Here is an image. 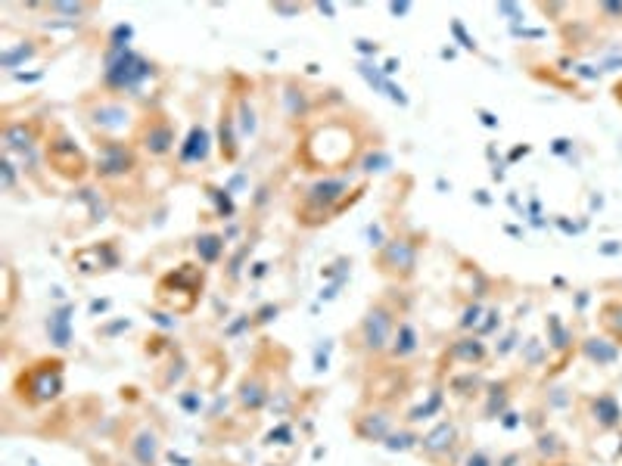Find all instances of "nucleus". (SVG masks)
<instances>
[{
	"label": "nucleus",
	"mask_w": 622,
	"mask_h": 466,
	"mask_svg": "<svg viewBox=\"0 0 622 466\" xmlns=\"http://www.w3.org/2000/svg\"><path fill=\"white\" fill-rule=\"evenodd\" d=\"M215 150L221 165H237L243 156V137H240V125H237V106H234V94L231 87L224 91L221 103H218V115H215Z\"/></svg>",
	"instance_id": "nucleus-16"
},
{
	"label": "nucleus",
	"mask_w": 622,
	"mask_h": 466,
	"mask_svg": "<svg viewBox=\"0 0 622 466\" xmlns=\"http://www.w3.org/2000/svg\"><path fill=\"white\" fill-rule=\"evenodd\" d=\"M100 60H103V72L97 78L100 91L134 100L137 106H144L140 103V97H144L147 87H153L165 75L153 56L140 53L137 47H119V50L103 47Z\"/></svg>",
	"instance_id": "nucleus-3"
},
{
	"label": "nucleus",
	"mask_w": 622,
	"mask_h": 466,
	"mask_svg": "<svg viewBox=\"0 0 622 466\" xmlns=\"http://www.w3.org/2000/svg\"><path fill=\"white\" fill-rule=\"evenodd\" d=\"M392 293L395 289H386L383 296H377L371 305L364 308V314L358 317V324L346 333V345H349V352L355 358H364V361L386 358L392 336L405 320V314L399 308V299H395Z\"/></svg>",
	"instance_id": "nucleus-4"
},
{
	"label": "nucleus",
	"mask_w": 622,
	"mask_h": 466,
	"mask_svg": "<svg viewBox=\"0 0 622 466\" xmlns=\"http://www.w3.org/2000/svg\"><path fill=\"white\" fill-rule=\"evenodd\" d=\"M420 348H423V342H420V330L414 327V320H402L399 324V330H395V336H392V345H389V352H386V358L383 361H389L392 367L399 364V367H405V364H411L417 355H420Z\"/></svg>",
	"instance_id": "nucleus-23"
},
{
	"label": "nucleus",
	"mask_w": 622,
	"mask_h": 466,
	"mask_svg": "<svg viewBox=\"0 0 622 466\" xmlns=\"http://www.w3.org/2000/svg\"><path fill=\"white\" fill-rule=\"evenodd\" d=\"M417 451L430 466H455L458 454L464 451V432H461L458 417L442 414L427 432L420 435Z\"/></svg>",
	"instance_id": "nucleus-14"
},
{
	"label": "nucleus",
	"mask_w": 622,
	"mask_h": 466,
	"mask_svg": "<svg viewBox=\"0 0 622 466\" xmlns=\"http://www.w3.org/2000/svg\"><path fill=\"white\" fill-rule=\"evenodd\" d=\"M355 47H358V50H361L364 56H371V60H374V56H377V53L383 50V47H380L377 41H358Z\"/></svg>",
	"instance_id": "nucleus-39"
},
{
	"label": "nucleus",
	"mask_w": 622,
	"mask_h": 466,
	"mask_svg": "<svg viewBox=\"0 0 622 466\" xmlns=\"http://www.w3.org/2000/svg\"><path fill=\"white\" fill-rule=\"evenodd\" d=\"M601 330L604 336H610L616 345H622V299H607L598 311Z\"/></svg>",
	"instance_id": "nucleus-30"
},
{
	"label": "nucleus",
	"mask_w": 622,
	"mask_h": 466,
	"mask_svg": "<svg viewBox=\"0 0 622 466\" xmlns=\"http://www.w3.org/2000/svg\"><path fill=\"white\" fill-rule=\"evenodd\" d=\"M423 246H427V237H420L414 230H395L389 233L380 249H374L371 265L383 280L405 286L417 277V261H420Z\"/></svg>",
	"instance_id": "nucleus-11"
},
{
	"label": "nucleus",
	"mask_w": 622,
	"mask_h": 466,
	"mask_svg": "<svg viewBox=\"0 0 622 466\" xmlns=\"http://www.w3.org/2000/svg\"><path fill=\"white\" fill-rule=\"evenodd\" d=\"M585 404H588V414H585V417H591V423H595L598 432H610V429L622 426L619 401H616L610 392H601V395H595V398H588Z\"/></svg>",
	"instance_id": "nucleus-26"
},
{
	"label": "nucleus",
	"mask_w": 622,
	"mask_h": 466,
	"mask_svg": "<svg viewBox=\"0 0 622 466\" xmlns=\"http://www.w3.org/2000/svg\"><path fill=\"white\" fill-rule=\"evenodd\" d=\"M131 143L147 162H156V165L175 162V156L181 150V134H178L175 115L162 103H147L144 112H140V122H137L134 134H131Z\"/></svg>",
	"instance_id": "nucleus-9"
},
{
	"label": "nucleus",
	"mask_w": 622,
	"mask_h": 466,
	"mask_svg": "<svg viewBox=\"0 0 622 466\" xmlns=\"http://www.w3.org/2000/svg\"><path fill=\"white\" fill-rule=\"evenodd\" d=\"M535 451H539L542 460L557 463L563 454H567V445H563V439L557 432H539V435H535Z\"/></svg>",
	"instance_id": "nucleus-32"
},
{
	"label": "nucleus",
	"mask_w": 622,
	"mask_h": 466,
	"mask_svg": "<svg viewBox=\"0 0 622 466\" xmlns=\"http://www.w3.org/2000/svg\"><path fill=\"white\" fill-rule=\"evenodd\" d=\"M94 140V184L112 199L122 190H134L144 178V156L128 137H91Z\"/></svg>",
	"instance_id": "nucleus-5"
},
{
	"label": "nucleus",
	"mask_w": 622,
	"mask_h": 466,
	"mask_svg": "<svg viewBox=\"0 0 622 466\" xmlns=\"http://www.w3.org/2000/svg\"><path fill=\"white\" fill-rule=\"evenodd\" d=\"M486 389V380L479 376V370H455L445 376V392L458 401H473Z\"/></svg>",
	"instance_id": "nucleus-27"
},
{
	"label": "nucleus",
	"mask_w": 622,
	"mask_h": 466,
	"mask_svg": "<svg viewBox=\"0 0 622 466\" xmlns=\"http://www.w3.org/2000/svg\"><path fill=\"white\" fill-rule=\"evenodd\" d=\"M19 181H25L22 178V168L16 165V159L13 156H0V190H4L7 196H13L16 193V187H19Z\"/></svg>",
	"instance_id": "nucleus-34"
},
{
	"label": "nucleus",
	"mask_w": 622,
	"mask_h": 466,
	"mask_svg": "<svg viewBox=\"0 0 622 466\" xmlns=\"http://www.w3.org/2000/svg\"><path fill=\"white\" fill-rule=\"evenodd\" d=\"M374 147H383V137L371 125V119L361 109L336 106L315 115L296 131L293 165L305 171L308 178H315V174H349L358 171L361 159Z\"/></svg>",
	"instance_id": "nucleus-1"
},
{
	"label": "nucleus",
	"mask_w": 622,
	"mask_h": 466,
	"mask_svg": "<svg viewBox=\"0 0 622 466\" xmlns=\"http://www.w3.org/2000/svg\"><path fill=\"white\" fill-rule=\"evenodd\" d=\"M551 466H576V463H551Z\"/></svg>",
	"instance_id": "nucleus-42"
},
{
	"label": "nucleus",
	"mask_w": 622,
	"mask_h": 466,
	"mask_svg": "<svg viewBox=\"0 0 622 466\" xmlns=\"http://www.w3.org/2000/svg\"><path fill=\"white\" fill-rule=\"evenodd\" d=\"M125 451H128L134 466H159V460H162V432L147 420H137L125 435Z\"/></svg>",
	"instance_id": "nucleus-19"
},
{
	"label": "nucleus",
	"mask_w": 622,
	"mask_h": 466,
	"mask_svg": "<svg viewBox=\"0 0 622 466\" xmlns=\"http://www.w3.org/2000/svg\"><path fill=\"white\" fill-rule=\"evenodd\" d=\"M411 10V4H389V13L392 16H405Z\"/></svg>",
	"instance_id": "nucleus-41"
},
{
	"label": "nucleus",
	"mask_w": 622,
	"mask_h": 466,
	"mask_svg": "<svg viewBox=\"0 0 622 466\" xmlns=\"http://www.w3.org/2000/svg\"><path fill=\"white\" fill-rule=\"evenodd\" d=\"M50 125H53V115H47V112H28V115L4 112V125H0L4 153L13 159H22L28 153H41L44 140L50 134Z\"/></svg>",
	"instance_id": "nucleus-13"
},
{
	"label": "nucleus",
	"mask_w": 622,
	"mask_h": 466,
	"mask_svg": "<svg viewBox=\"0 0 622 466\" xmlns=\"http://www.w3.org/2000/svg\"><path fill=\"white\" fill-rule=\"evenodd\" d=\"M75 112L91 137H128L131 140L144 106L94 87V91H84L75 100Z\"/></svg>",
	"instance_id": "nucleus-6"
},
{
	"label": "nucleus",
	"mask_w": 622,
	"mask_h": 466,
	"mask_svg": "<svg viewBox=\"0 0 622 466\" xmlns=\"http://www.w3.org/2000/svg\"><path fill=\"white\" fill-rule=\"evenodd\" d=\"M548 355H551V352H548V348H545L539 339H529V342L520 348V358H523V367H526V370H535L542 361H548Z\"/></svg>",
	"instance_id": "nucleus-36"
},
{
	"label": "nucleus",
	"mask_w": 622,
	"mask_h": 466,
	"mask_svg": "<svg viewBox=\"0 0 622 466\" xmlns=\"http://www.w3.org/2000/svg\"><path fill=\"white\" fill-rule=\"evenodd\" d=\"M193 255L203 268H215L228 258V237L218 230H203L193 237Z\"/></svg>",
	"instance_id": "nucleus-24"
},
{
	"label": "nucleus",
	"mask_w": 622,
	"mask_h": 466,
	"mask_svg": "<svg viewBox=\"0 0 622 466\" xmlns=\"http://www.w3.org/2000/svg\"><path fill=\"white\" fill-rule=\"evenodd\" d=\"M274 398V383H271V373L265 370V364H252L243 380L237 386V407L243 414H259L271 404Z\"/></svg>",
	"instance_id": "nucleus-18"
},
{
	"label": "nucleus",
	"mask_w": 622,
	"mask_h": 466,
	"mask_svg": "<svg viewBox=\"0 0 622 466\" xmlns=\"http://www.w3.org/2000/svg\"><path fill=\"white\" fill-rule=\"evenodd\" d=\"M203 190H206V196L212 199L215 215H218L221 221H234V215H237L234 193H231L228 187H221V184H212V181H203Z\"/></svg>",
	"instance_id": "nucleus-31"
},
{
	"label": "nucleus",
	"mask_w": 622,
	"mask_h": 466,
	"mask_svg": "<svg viewBox=\"0 0 622 466\" xmlns=\"http://www.w3.org/2000/svg\"><path fill=\"white\" fill-rule=\"evenodd\" d=\"M336 106H346V100L339 97L336 87H321V84H311L305 78H284L280 81V94H277V109H280V119H284L287 128H302L308 125L315 115L327 112V109H336Z\"/></svg>",
	"instance_id": "nucleus-8"
},
{
	"label": "nucleus",
	"mask_w": 622,
	"mask_h": 466,
	"mask_svg": "<svg viewBox=\"0 0 622 466\" xmlns=\"http://www.w3.org/2000/svg\"><path fill=\"white\" fill-rule=\"evenodd\" d=\"M355 66H358V75H361L367 84H371L377 94H386L392 103L408 106V97H405V91H402V87H395V84L389 81V75H386V72H383V69H380L374 60H358Z\"/></svg>",
	"instance_id": "nucleus-28"
},
{
	"label": "nucleus",
	"mask_w": 622,
	"mask_h": 466,
	"mask_svg": "<svg viewBox=\"0 0 622 466\" xmlns=\"http://www.w3.org/2000/svg\"><path fill=\"white\" fill-rule=\"evenodd\" d=\"M63 392H66V364L60 358H35L13 380V395L28 411H38V407L60 401Z\"/></svg>",
	"instance_id": "nucleus-10"
},
{
	"label": "nucleus",
	"mask_w": 622,
	"mask_h": 466,
	"mask_svg": "<svg viewBox=\"0 0 622 466\" xmlns=\"http://www.w3.org/2000/svg\"><path fill=\"white\" fill-rule=\"evenodd\" d=\"M134 41V25H128V22H116L109 28V35H106V44L103 47H134L131 44Z\"/></svg>",
	"instance_id": "nucleus-37"
},
{
	"label": "nucleus",
	"mask_w": 622,
	"mask_h": 466,
	"mask_svg": "<svg viewBox=\"0 0 622 466\" xmlns=\"http://www.w3.org/2000/svg\"><path fill=\"white\" fill-rule=\"evenodd\" d=\"M417 445H420V435L414 432V426H408V423H402L399 429H395L389 439L383 442V448H389V451H417Z\"/></svg>",
	"instance_id": "nucleus-33"
},
{
	"label": "nucleus",
	"mask_w": 622,
	"mask_h": 466,
	"mask_svg": "<svg viewBox=\"0 0 622 466\" xmlns=\"http://www.w3.org/2000/svg\"><path fill=\"white\" fill-rule=\"evenodd\" d=\"M305 7H290V4H271V13H284V16H299Z\"/></svg>",
	"instance_id": "nucleus-40"
},
{
	"label": "nucleus",
	"mask_w": 622,
	"mask_h": 466,
	"mask_svg": "<svg viewBox=\"0 0 622 466\" xmlns=\"http://www.w3.org/2000/svg\"><path fill=\"white\" fill-rule=\"evenodd\" d=\"M364 174L349 171V174H315V178L302 181L293 190L290 199V215L299 230H321L333 224L339 215H346L355 209L364 190H367Z\"/></svg>",
	"instance_id": "nucleus-2"
},
{
	"label": "nucleus",
	"mask_w": 622,
	"mask_h": 466,
	"mask_svg": "<svg viewBox=\"0 0 622 466\" xmlns=\"http://www.w3.org/2000/svg\"><path fill=\"white\" fill-rule=\"evenodd\" d=\"M451 35H455V38L461 41L464 50H470V53L479 50V47H476V38H470V35L464 32V22H461V19H451Z\"/></svg>",
	"instance_id": "nucleus-38"
},
{
	"label": "nucleus",
	"mask_w": 622,
	"mask_h": 466,
	"mask_svg": "<svg viewBox=\"0 0 622 466\" xmlns=\"http://www.w3.org/2000/svg\"><path fill=\"white\" fill-rule=\"evenodd\" d=\"M582 358L598 367H613L619 361V345L610 336H588L582 339Z\"/></svg>",
	"instance_id": "nucleus-29"
},
{
	"label": "nucleus",
	"mask_w": 622,
	"mask_h": 466,
	"mask_svg": "<svg viewBox=\"0 0 622 466\" xmlns=\"http://www.w3.org/2000/svg\"><path fill=\"white\" fill-rule=\"evenodd\" d=\"M44 168L47 174H53L56 181L69 184L72 190L94 181V159L88 156V150L75 140V134L69 131L66 122L53 119L50 134L44 140Z\"/></svg>",
	"instance_id": "nucleus-7"
},
{
	"label": "nucleus",
	"mask_w": 622,
	"mask_h": 466,
	"mask_svg": "<svg viewBox=\"0 0 622 466\" xmlns=\"http://www.w3.org/2000/svg\"><path fill=\"white\" fill-rule=\"evenodd\" d=\"M483 407H479V420H501L507 414V407L514 401V386L511 380H498V383H486L483 389Z\"/></svg>",
	"instance_id": "nucleus-25"
},
{
	"label": "nucleus",
	"mask_w": 622,
	"mask_h": 466,
	"mask_svg": "<svg viewBox=\"0 0 622 466\" xmlns=\"http://www.w3.org/2000/svg\"><path fill=\"white\" fill-rule=\"evenodd\" d=\"M119 249H116V240H103V243H91V246H81L72 252V271L81 274V277H97V274H106V271H116L119 268Z\"/></svg>",
	"instance_id": "nucleus-20"
},
{
	"label": "nucleus",
	"mask_w": 622,
	"mask_h": 466,
	"mask_svg": "<svg viewBox=\"0 0 622 466\" xmlns=\"http://www.w3.org/2000/svg\"><path fill=\"white\" fill-rule=\"evenodd\" d=\"M53 50V38L41 35V32H22L19 38H7L4 50H0V66H4L7 75H16L22 66L38 63L44 53Z\"/></svg>",
	"instance_id": "nucleus-17"
},
{
	"label": "nucleus",
	"mask_w": 622,
	"mask_h": 466,
	"mask_svg": "<svg viewBox=\"0 0 622 466\" xmlns=\"http://www.w3.org/2000/svg\"><path fill=\"white\" fill-rule=\"evenodd\" d=\"M402 426V414H399V404L389 401V398H371L364 395L358 401V407L349 417V429L358 442L364 445H383L389 435Z\"/></svg>",
	"instance_id": "nucleus-12"
},
{
	"label": "nucleus",
	"mask_w": 622,
	"mask_h": 466,
	"mask_svg": "<svg viewBox=\"0 0 622 466\" xmlns=\"http://www.w3.org/2000/svg\"><path fill=\"white\" fill-rule=\"evenodd\" d=\"M498 460H495V454L492 451H486V448H467L464 445V451L458 454V460H455V466H495Z\"/></svg>",
	"instance_id": "nucleus-35"
},
{
	"label": "nucleus",
	"mask_w": 622,
	"mask_h": 466,
	"mask_svg": "<svg viewBox=\"0 0 622 466\" xmlns=\"http://www.w3.org/2000/svg\"><path fill=\"white\" fill-rule=\"evenodd\" d=\"M489 358H492L489 345L473 333H464L445 345V352L439 358V376L445 380V376L455 370H483L489 364Z\"/></svg>",
	"instance_id": "nucleus-15"
},
{
	"label": "nucleus",
	"mask_w": 622,
	"mask_h": 466,
	"mask_svg": "<svg viewBox=\"0 0 622 466\" xmlns=\"http://www.w3.org/2000/svg\"><path fill=\"white\" fill-rule=\"evenodd\" d=\"M212 147H215V137L209 131L206 122H193L181 140V150L175 156V168L178 171H187V168H206L209 165V156H212Z\"/></svg>",
	"instance_id": "nucleus-21"
},
{
	"label": "nucleus",
	"mask_w": 622,
	"mask_h": 466,
	"mask_svg": "<svg viewBox=\"0 0 622 466\" xmlns=\"http://www.w3.org/2000/svg\"><path fill=\"white\" fill-rule=\"evenodd\" d=\"M28 13H44L53 16V22H72V25H84L91 22L103 7L100 4H88V0H50V4H28Z\"/></svg>",
	"instance_id": "nucleus-22"
}]
</instances>
